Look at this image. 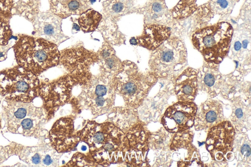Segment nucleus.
<instances>
[{
  "mask_svg": "<svg viewBox=\"0 0 251 167\" xmlns=\"http://www.w3.org/2000/svg\"><path fill=\"white\" fill-rule=\"evenodd\" d=\"M79 141L88 146L89 156L102 166L125 162L129 148L126 133L110 121H87L77 132Z\"/></svg>",
  "mask_w": 251,
  "mask_h": 167,
  "instance_id": "f257e3e1",
  "label": "nucleus"
},
{
  "mask_svg": "<svg viewBox=\"0 0 251 167\" xmlns=\"http://www.w3.org/2000/svg\"><path fill=\"white\" fill-rule=\"evenodd\" d=\"M13 48L17 65L37 76L59 64L58 46L44 38L19 34Z\"/></svg>",
  "mask_w": 251,
  "mask_h": 167,
  "instance_id": "f03ea898",
  "label": "nucleus"
},
{
  "mask_svg": "<svg viewBox=\"0 0 251 167\" xmlns=\"http://www.w3.org/2000/svg\"><path fill=\"white\" fill-rule=\"evenodd\" d=\"M2 109L4 126L8 132L36 138L47 134L44 126L49 117L44 107L36 106L31 102L4 99Z\"/></svg>",
  "mask_w": 251,
  "mask_h": 167,
  "instance_id": "7ed1b4c3",
  "label": "nucleus"
},
{
  "mask_svg": "<svg viewBox=\"0 0 251 167\" xmlns=\"http://www.w3.org/2000/svg\"><path fill=\"white\" fill-rule=\"evenodd\" d=\"M158 79L151 71L143 72L134 63L125 60L112 82L116 93L122 97L125 106L137 109Z\"/></svg>",
  "mask_w": 251,
  "mask_h": 167,
  "instance_id": "20e7f679",
  "label": "nucleus"
},
{
  "mask_svg": "<svg viewBox=\"0 0 251 167\" xmlns=\"http://www.w3.org/2000/svg\"><path fill=\"white\" fill-rule=\"evenodd\" d=\"M233 33L231 24L222 21L195 30L191 42L205 62L219 65L229 53Z\"/></svg>",
  "mask_w": 251,
  "mask_h": 167,
  "instance_id": "39448f33",
  "label": "nucleus"
},
{
  "mask_svg": "<svg viewBox=\"0 0 251 167\" xmlns=\"http://www.w3.org/2000/svg\"><path fill=\"white\" fill-rule=\"evenodd\" d=\"M81 91L76 98L77 106L89 110L95 117L109 113L114 107L116 92L112 78L91 74L80 84Z\"/></svg>",
  "mask_w": 251,
  "mask_h": 167,
  "instance_id": "423d86ee",
  "label": "nucleus"
},
{
  "mask_svg": "<svg viewBox=\"0 0 251 167\" xmlns=\"http://www.w3.org/2000/svg\"><path fill=\"white\" fill-rule=\"evenodd\" d=\"M187 65V52L183 41L171 36L152 51L149 61L151 70L158 78L172 79Z\"/></svg>",
  "mask_w": 251,
  "mask_h": 167,
  "instance_id": "0eeeda50",
  "label": "nucleus"
},
{
  "mask_svg": "<svg viewBox=\"0 0 251 167\" xmlns=\"http://www.w3.org/2000/svg\"><path fill=\"white\" fill-rule=\"evenodd\" d=\"M37 75L19 65L0 71V95L4 99L29 103L39 96Z\"/></svg>",
  "mask_w": 251,
  "mask_h": 167,
  "instance_id": "6e6552de",
  "label": "nucleus"
},
{
  "mask_svg": "<svg viewBox=\"0 0 251 167\" xmlns=\"http://www.w3.org/2000/svg\"><path fill=\"white\" fill-rule=\"evenodd\" d=\"M82 75H68L51 81L40 82L39 96L48 113L71 101L74 87Z\"/></svg>",
  "mask_w": 251,
  "mask_h": 167,
  "instance_id": "1a4fd4ad",
  "label": "nucleus"
},
{
  "mask_svg": "<svg viewBox=\"0 0 251 167\" xmlns=\"http://www.w3.org/2000/svg\"><path fill=\"white\" fill-rule=\"evenodd\" d=\"M235 129L229 121L223 120L208 129L205 147L213 160L226 162V156L232 151Z\"/></svg>",
  "mask_w": 251,
  "mask_h": 167,
  "instance_id": "9d476101",
  "label": "nucleus"
},
{
  "mask_svg": "<svg viewBox=\"0 0 251 167\" xmlns=\"http://www.w3.org/2000/svg\"><path fill=\"white\" fill-rule=\"evenodd\" d=\"M150 132L144 122L139 121L126 132L129 148L125 162L132 167L150 166L148 162Z\"/></svg>",
  "mask_w": 251,
  "mask_h": 167,
  "instance_id": "9b49d317",
  "label": "nucleus"
},
{
  "mask_svg": "<svg viewBox=\"0 0 251 167\" xmlns=\"http://www.w3.org/2000/svg\"><path fill=\"white\" fill-rule=\"evenodd\" d=\"M197 108L193 101H178L166 109L161 118V124L172 134L189 130L194 126Z\"/></svg>",
  "mask_w": 251,
  "mask_h": 167,
  "instance_id": "f8f14e48",
  "label": "nucleus"
},
{
  "mask_svg": "<svg viewBox=\"0 0 251 167\" xmlns=\"http://www.w3.org/2000/svg\"><path fill=\"white\" fill-rule=\"evenodd\" d=\"M60 52L59 64L70 74L90 73L89 71L91 66L98 62L97 52L90 51L81 45H75Z\"/></svg>",
  "mask_w": 251,
  "mask_h": 167,
  "instance_id": "ddd939ff",
  "label": "nucleus"
},
{
  "mask_svg": "<svg viewBox=\"0 0 251 167\" xmlns=\"http://www.w3.org/2000/svg\"><path fill=\"white\" fill-rule=\"evenodd\" d=\"M49 139L51 146L59 153L75 149L80 141L74 129L73 118L64 117L57 119L49 131Z\"/></svg>",
  "mask_w": 251,
  "mask_h": 167,
  "instance_id": "4468645a",
  "label": "nucleus"
},
{
  "mask_svg": "<svg viewBox=\"0 0 251 167\" xmlns=\"http://www.w3.org/2000/svg\"><path fill=\"white\" fill-rule=\"evenodd\" d=\"M12 146H9L11 153L30 166H55L58 162V152L50 144L25 146L15 144Z\"/></svg>",
  "mask_w": 251,
  "mask_h": 167,
  "instance_id": "2eb2a0df",
  "label": "nucleus"
},
{
  "mask_svg": "<svg viewBox=\"0 0 251 167\" xmlns=\"http://www.w3.org/2000/svg\"><path fill=\"white\" fill-rule=\"evenodd\" d=\"M62 19L52 13L50 10L38 13L31 23L34 31V36L44 38L57 46L66 41L69 37L62 29Z\"/></svg>",
  "mask_w": 251,
  "mask_h": 167,
  "instance_id": "dca6fc26",
  "label": "nucleus"
},
{
  "mask_svg": "<svg viewBox=\"0 0 251 167\" xmlns=\"http://www.w3.org/2000/svg\"><path fill=\"white\" fill-rule=\"evenodd\" d=\"M172 31L169 26L156 24H145L142 34L132 37L130 43L150 50H153L171 36Z\"/></svg>",
  "mask_w": 251,
  "mask_h": 167,
  "instance_id": "f3484780",
  "label": "nucleus"
},
{
  "mask_svg": "<svg viewBox=\"0 0 251 167\" xmlns=\"http://www.w3.org/2000/svg\"><path fill=\"white\" fill-rule=\"evenodd\" d=\"M224 119L222 104L217 100L209 99L198 107L194 126L196 131L207 130Z\"/></svg>",
  "mask_w": 251,
  "mask_h": 167,
  "instance_id": "a211bd4d",
  "label": "nucleus"
},
{
  "mask_svg": "<svg viewBox=\"0 0 251 167\" xmlns=\"http://www.w3.org/2000/svg\"><path fill=\"white\" fill-rule=\"evenodd\" d=\"M205 63L198 71V87L213 98L222 91L224 79L218 65Z\"/></svg>",
  "mask_w": 251,
  "mask_h": 167,
  "instance_id": "6ab92c4d",
  "label": "nucleus"
},
{
  "mask_svg": "<svg viewBox=\"0 0 251 167\" xmlns=\"http://www.w3.org/2000/svg\"><path fill=\"white\" fill-rule=\"evenodd\" d=\"M198 89V71L196 70L188 67L176 77L174 90L178 101H193Z\"/></svg>",
  "mask_w": 251,
  "mask_h": 167,
  "instance_id": "aec40b11",
  "label": "nucleus"
},
{
  "mask_svg": "<svg viewBox=\"0 0 251 167\" xmlns=\"http://www.w3.org/2000/svg\"><path fill=\"white\" fill-rule=\"evenodd\" d=\"M140 11L144 15L145 24H156L169 26L174 20L165 0H150Z\"/></svg>",
  "mask_w": 251,
  "mask_h": 167,
  "instance_id": "412c9836",
  "label": "nucleus"
},
{
  "mask_svg": "<svg viewBox=\"0 0 251 167\" xmlns=\"http://www.w3.org/2000/svg\"><path fill=\"white\" fill-rule=\"evenodd\" d=\"M96 0H49L50 10L63 19L80 15L91 8Z\"/></svg>",
  "mask_w": 251,
  "mask_h": 167,
  "instance_id": "4be33fe9",
  "label": "nucleus"
},
{
  "mask_svg": "<svg viewBox=\"0 0 251 167\" xmlns=\"http://www.w3.org/2000/svg\"><path fill=\"white\" fill-rule=\"evenodd\" d=\"M100 74L112 78L119 70L122 62L116 56L112 47L104 43L97 52Z\"/></svg>",
  "mask_w": 251,
  "mask_h": 167,
  "instance_id": "5701e85b",
  "label": "nucleus"
},
{
  "mask_svg": "<svg viewBox=\"0 0 251 167\" xmlns=\"http://www.w3.org/2000/svg\"><path fill=\"white\" fill-rule=\"evenodd\" d=\"M108 113L109 121L125 133L140 121L137 109L126 106L113 107Z\"/></svg>",
  "mask_w": 251,
  "mask_h": 167,
  "instance_id": "b1692460",
  "label": "nucleus"
},
{
  "mask_svg": "<svg viewBox=\"0 0 251 167\" xmlns=\"http://www.w3.org/2000/svg\"><path fill=\"white\" fill-rule=\"evenodd\" d=\"M251 112L250 106L240 97H236L232 102L230 119L234 129L242 133L250 129Z\"/></svg>",
  "mask_w": 251,
  "mask_h": 167,
  "instance_id": "393cba45",
  "label": "nucleus"
},
{
  "mask_svg": "<svg viewBox=\"0 0 251 167\" xmlns=\"http://www.w3.org/2000/svg\"><path fill=\"white\" fill-rule=\"evenodd\" d=\"M40 0H17L14 2L12 16L22 17L32 22L40 12Z\"/></svg>",
  "mask_w": 251,
  "mask_h": 167,
  "instance_id": "a878e982",
  "label": "nucleus"
},
{
  "mask_svg": "<svg viewBox=\"0 0 251 167\" xmlns=\"http://www.w3.org/2000/svg\"><path fill=\"white\" fill-rule=\"evenodd\" d=\"M129 0H106L102 2L103 13L106 18H115L129 11Z\"/></svg>",
  "mask_w": 251,
  "mask_h": 167,
  "instance_id": "bb28decb",
  "label": "nucleus"
},
{
  "mask_svg": "<svg viewBox=\"0 0 251 167\" xmlns=\"http://www.w3.org/2000/svg\"><path fill=\"white\" fill-rule=\"evenodd\" d=\"M79 16L77 19L78 25L85 33L95 30L102 19L101 14L92 8L87 10Z\"/></svg>",
  "mask_w": 251,
  "mask_h": 167,
  "instance_id": "cd10ccee",
  "label": "nucleus"
},
{
  "mask_svg": "<svg viewBox=\"0 0 251 167\" xmlns=\"http://www.w3.org/2000/svg\"><path fill=\"white\" fill-rule=\"evenodd\" d=\"M197 0H180L170 10L174 20L180 21L191 16L197 9Z\"/></svg>",
  "mask_w": 251,
  "mask_h": 167,
  "instance_id": "c85d7f7f",
  "label": "nucleus"
},
{
  "mask_svg": "<svg viewBox=\"0 0 251 167\" xmlns=\"http://www.w3.org/2000/svg\"><path fill=\"white\" fill-rule=\"evenodd\" d=\"M164 128L157 131L150 133L149 138V149L165 150L170 146L173 136Z\"/></svg>",
  "mask_w": 251,
  "mask_h": 167,
  "instance_id": "c756f323",
  "label": "nucleus"
},
{
  "mask_svg": "<svg viewBox=\"0 0 251 167\" xmlns=\"http://www.w3.org/2000/svg\"><path fill=\"white\" fill-rule=\"evenodd\" d=\"M206 3L213 16H224L231 13L236 2L234 0H209Z\"/></svg>",
  "mask_w": 251,
  "mask_h": 167,
  "instance_id": "7c9ffc66",
  "label": "nucleus"
},
{
  "mask_svg": "<svg viewBox=\"0 0 251 167\" xmlns=\"http://www.w3.org/2000/svg\"><path fill=\"white\" fill-rule=\"evenodd\" d=\"M235 154L237 160L244 163L251 164L250 141L244 137L236 147Z\"/></svg>",
  "mask_w": 251,
  "mask_h": 167,
  "instance_id": "2f4dec72",
  "label": "nucleus"
},
{
  "mask_svg": "<svg viewBox=\"0 0 251 167\" xmlns=\"http://www.w3.org/2000/svg\"><path fill=\"white\" fill-rule=\"evenodd\" d=\"M98 165L89 155L77 152L75 153L71 160L66 164L67 167H95Z\"/></svg>",
  "mask_w": 251,
  "mask_h": 167,
  "instance_id": "473e14b6",
  "label": "nucleus"
},
{
  "mask_svg": "<svg viewBox=\"0 0 251 167\" xmlns=\"http://www.w3.org/2000/svg\"><path fill=\"white\" fill-rule=\"evenodd\" d=\"M12 35L9 19L0 16V46L8 44Z\"/></svg>",
  "mask_w": 251,
  "mask_h": 167,
  "instance_id": "72a5a7b5",
  "label": "nucleus"
},
{
  "mask_svg": "<svg viewBox=\"0 0 251 167\" xmlns=\"http://www.w3.org/2000/svg\"><path fill=\"white\" fill-rule=\"evenodd\" d=\"M14 6V0H0V16L10 19Z\"/></svg>",
  "mask_w": 251,
  "mask_h": 167,
  "instance_id": "f704fd0d",
  "label": "nucleus"
},
{
  "mask_svg": "<svg viewBox=\"0 0 251 167\" xmlns=\"http://www.w3.org/2000/svg\"><path fill=\"white\" fill-rule=\"evenodd\" d=\"M11 154L9 146L3 147L0 145V165L6 161L11 155Z\"/></svg>",
  "mask_w": 251,
  "mask_h": 167,
  "instance_id": "c9c22d12",
  "label": "nucleus"
},
{
  "mask_svg": "<svg viewBox=\"0 0 251 167\" xmlns=\"http://www.w3.org/2000/svg\"><path fill=\"white\" fill-rule=\"evenodd\" d=\"M11 48L10 44L0 46V62L4 61L7 57V53Z\"/></svg>",
  "mask_w": 251,
  "mask_h": 167,
  "instance_id": "e433bc0d",
  "label": "nucleus"
},
{
  "mask_svg": "<svg viewBox=\"0 0 251 167\" xmlns=\"http://www.w3.org/2000/svg\"><path fill=\"white\" fill-rule=\"evenodd\" d=\"M81 149L82 150L85 151V150H86L87 147H86V146L85 145H82L81 146Z\"/></svg>",
  "mask_w": 251,
  "mask_h": 167,
  "instance_id": "4c0bfd02",
  "label": "nucleus"
},
{
  "mask_svg": "<svg viewBox=\"0 0 251 167\" xmlns=\"http://www.w3.org/2000/svg\"><path fill=\"white\" fill-rule=\"evenodd\" d=\"M1 119L0 118V129H1Z\"/></svg>",
  "mask_w": 251,
  "mask_h": 167,
  "instance_id": "58836bf2",
  "label": "nucleus"
},
{
  "mask_svg": "<svg viewBox=\"0 0 251 167\" xmlns=\"http://www.w3.org/2000/svg\"><path fill=\"white\" fill-rule=\"evenodd\" d=\"M236 2H238L240 0H234Z\"/></svg>",
  "mask_w": 251,
  "mask_h": 167,
  "instance_id": "ea45409f",
  "label": "nucleus"
},
{
  "mask_svg": "<svg viewBox=\"0 0 251 167\" xmlns=\"http://www.w3.org/2000/svg\"><path fill=\"white\" fill-rule=\"evenodd\" d=\"M0 97H2V96H1V95H0V101L1 100V98Z\"/></svg>",
  "mask_w": 251,
  "mask_h": 167,
  "instance_id": "a19ab883",
  "label": "nucleus"
}]
</instances>
